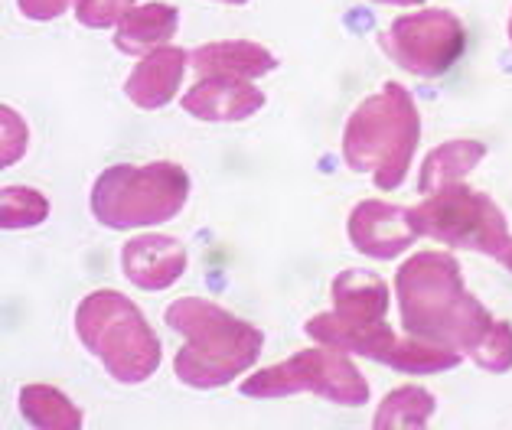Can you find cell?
Here are the masks:
<instances>
[{"instance_id":"obj_1","label":"cell","mask_w":512,"mask_h":430,"mask_svg":"<svg viewBox=\"0 0 512 430\" xmlns=\"http://www.w3.org/2000/svg\"><path fill=\"white\" fill-rule=\"evenodd\" d=\"M395 294L408 336L457 349L470 362L480 359L499 323L464 287V271L444 251H418L402 261L395 274Z\"/></svg>"},{"instance_id":"obj_2","label":"cell","mask_w":512,"mask_h":430,"mask_svg":"<svg viewBox=\"0 0 512 430\" xmlns=\"http://www.w3.org/2000/svg\"><path fill=\"white\" fill-rule=\"evenodd\" d=\"M164 320L186 343L173 356V375L186 388H222L245 375L261 356L265 336L258 326L203 297L173 300Z\"/></svg>"},{"instance_id":"obj_3","label":"cell","mask_w":512,"mask_h":430,"mask_svg":"<svg viewBox=\"0 0 512 430\" xmlns=\"http://www.w3.org/2000/svg\"><path fill=\"white\" fill-rule=\"evenodd\" d=\"M421 141V115L402 82H385L362 98L343 128V163L369 173L379 189L402 186Z\"/></svg>"},{"instance_id":"obj_4","label":"cell","mask_w":512,"mask_h":430,"mask_svg":"<svg viewBox=\"0 0 512 430\" xmlns=\"http://www.w3.org/2000/svg\"><path fill=\"white\" fill-rule=\"evenodd\" d=\"M76 336L105 372L121 385L147 382L164 359L160 339L131 297L118 290H95L76 307Z\"/></svg>"},{"instance_id":"obj_5","label":"cell","mask_w":512,"mask_h":430,"mask_svg":"<svg viewBox=\"0 0 512 430\" xmlns=\"http://www.w3.org/2000/svg\"><path fill=\"white\" fill-rule=\"evenodd\" d=\"M190 199V176L180 163H115L98 173L89 206L98 225L115 232L147 229L177 219Z\"/></svg>"},{"instance_id":"obj_6","label":"cell","mask_w":512,"mask_h":430,"mask_svg":"<svg viewBox=\"0 0 512 430\" xmlns=\"http://www.w3.org/2000/svg\"><path fill=\"white\" fill-rule=\"evenodd\" d=\"M297 391H314L340 408H362L369 401V382L340 346H314L294 352L271 369H261L242 382L245 398H287Z\"/></svg>"},{"instance_id":"obj_7","label":"cell","mask_w":512,"mask_h":430,"mask_svg":"<svg viewBox=\"0 0 512 430\" xmlns=\"http://www.w3.org/2000/svg\"><path fill=\"white\" fill-rule=\"evenodd\" d=\"M411 219H415L421 235H431L460 251H483L496 261L503 258L506 245L512 242L503 209L486 193H477L464 183L431 193L428 202L411 209Z\"/></svg>"},{"instance_id":"obj_8","label":"cell","mask_w":512,"mask_h":430,"mask_svg":"<svg viewBox=\"0 0 512 430\" xmlns=\"http://www.w3.org/2000/svg\"><path fill=\"white\" fill-rule=\"evenodd\" d=\"M307 336L317 339L323 346H340L346 352H359L366 359H376L382 365H389L395 372L408 375H437L460 365V352L428 343V339L408 336L398 339L395 330L385 320L369 323V326H346L336 320L333 313H317L314 320H307Z\"/></svg>"},{"instance_id":"obj_9","label":"cell","mask_w":512,"mask_h":430,"mask_svg":"<svg viewBox=\"0 0 512 430\" xmlns=\"http://www.w3.org/2000/svg\"><path fill=\"white\" fill-rule=\"evenodd\" d=\"M379 43L395 66H402L411 75H421V79H437L464 53L467 33L451 10L428 7L392 20L389 30L379 36Z\"/></svg>"},{"instance_id":"obj_10","label":"cell","mask_w":512,"mask_h":430,"mask_svg":"<svg viewBox=\"0 0 512 430\" xmlns=\"http://www.w3.org/2000/svg\"><path fill=\"white\" fill-rule=\"evenodd\" d=\"M346 235L359 255L376 258V261H395L402 251H408L421 238L415 219H411V209L392 206V202H379V199H362L359 206L349 212Z\"/></svg>"},{"instance_id":"obj_11","label":"cell","mask_w":512,"mask_h":430,"mask_svg":"<svg viewBox=\"0 0 512 430\" xmlns=\"http://www.w3.org/2000/svg\"><path fill=\"white\" fill-rule=\"evenodd\" d=\"M186 245L173 235H134L121 248V271L141 290H167L186 271Z\"/></svg>"},{"instance_id":"obj_12","label":"cell","mask_w":512,"mask_h":430,"mask_svg":"<svg viewBox=\"0 0 512 430\" xmlns=\"http://www.w3.org/2000/svg\"><path fill=\"white\" fill-rule=\"evenodd\" d=\"M261 108H265V92L255 82L232 75H203L183 95V111L199 121H248Z\"/></svg>"},{"instance_id":"obj_13","label":"cell","mask_w":512,"mask_h":430,"mask_svg":"<svg viewBox=\"0 0 512 430\" xmlns=\"http://www.w3.org/2000/svg\"><path fill=\"white\" fill-rule=\"evenodd\" d=\"M190 66V53L180 46H160L154 53L141 56V62L131 69L128 82H124V95H128L137 108L157 111L180 92L183 72Z\"/></svg>"},{"instance_id":"obj_14","label":"cell","mask_w":512,"mask_h":430,"mask_svg":"<svg viewBox=\"0 0 512 430\" xmlns=\"http://www.w3.org/2000/svg\"><path fill=\"white\" fill-rule=\"evenodd\" d=\"M389 313V287L379 274L349 268L333 277V316L346 326H369Z\"/></svg>"},{"instance_id":"obj_15","label":"cell","mask_w":512,"mask_h":430,"mask_svg":"<svg viewBox=\"0 0 512 430\" xmlns=\"http://www.w3.org/2000/svg\"><path fill=\"white\" fill-rule=\"evenodd\" d=\"M190 66L199 75H232V79L255 82L261 75L278 69V56L252 40H222L193 49Z\"/></svg>"},{"instance_id":"obj_16","label":"cell","mask_w":512,"mask_h":430,"mask_svg":"<svg viewBox=\"0 0 512 430\" xmlns=\"http://www.w3.org/2000/svg\"><path fill=\"white\" fill-rule=\"evenodd\" d=\"M180 30V10L170 4H141L131 7L115 27V46L128 56H147L170 40Z\"/></svg>"},{"instance_id":"obj_17","label":"cell","mask_w":512,"mask_h":430,"mask_svg":"<svg viewBox=\"0 0 512 430\" xmlns=\"http://www.w3.org/2000/svg\"><path fill=\"white\" fill-rule=\"evenodd\" d=\"M483 157H486V147L480 141H470V137H460V141H447L441 147H434L421 163L418 193L431 196V193H441V189L460 183L470 170L480 167Z\"/></svg>"},{"instance_id":"obj_18","label":"cell","mask_w":512,"mask_h":430,"mask_svg":"<svg viewBox=\"0 0 512 430\" xmlns=\"http://www.w3.org/2000/svg\"><path fill=\"white\" fill-rule=\"evenodd\" d=\"M17 408H20L23 421H27L30 427L79 430L85 424L82 411L53 385H40V382H36V385H23L20 398H17Z\"/></svg>"},{"instance_id":"obj_19","label":"cell","mask_w":512,"mask_h":430,"mask_svg":"<svg viewBox=\"0 0 512 430\" xmlns=\"http://www.w3.org/2000/svg\"><path fill=\"white\" fill-rule=\"evenodd\" d=\"M437 411V401L431 391H424L418 385H405L395 388L382 398L372 417V427L376 430H415V427H428L431 417Z\"/></svg>"},{"instance_id":"obj_20","label":"cell","mask_w":512,"mask_h":430,"mask_svg":"<svg viewBox=\"0 0 512 430\" xmlns=\"http://www.w3.org/2000/svg\"><path fill=\"white\" fill-rule=\"evenodd\" d=\"M49 219V199L30 186H4L0 193V225L4 232L33 229Z\"/></svg>"},{"instance_id":"obj_21","label":"cell","mask_w":512,"mask_h":430,"mask_svg":"<svg viewBox=\"0 0 512 430\" xmlns=\"http://www.w3.org/2000/svg\"><path fill=\"white\" fill-rule=\"evenodd\" d=\"M30 144V128L27 121L20 118V111L10 105H0V167H14L20 157L27 154Z\"/></svg>"},{"instance_id":"obj_22","label":"cell","mask_w":512,"mask_h":430,"mask_svg":"<svg viewBox=\"0 0 512 430\" xmlns=\"http://www.w3.org/2000/svg\"><path fill=\"white\" fill-rule=\"evenodd\" d=\"M137 0H76V20L89 30H111Z\"/></svg>"},{"instance_id":"obj_23","label":"cell","mask_w":512,"mask_h":430,"mask_svg":"<svg viewBox=\"0 0 512 430\" xmlns=\"http://www.w3.org/2000/svg\"><path fill=\"white\" fill-rule=\"evenodd\" d=\"M69 7H76V0H17V10L27 20L36 23H46V20H56L66 14Z\"/></svg>"},{"instance_id":"obj_24","label":"cell","mask_w":512,"mask_h":430,"mask_svg":"<svg viewBox=\"0 0 512 430\" xmlns=\"http://www.w3.org/2000/svg\"><path fill=\"white\" fill-rule=\"evenodd\" d=\"M376 4H389V7H418L424 0H376Z\"/></svg>"},{"instance_id":"obj_25","label":"cell","mask_w":512,"mask_h":430,"mask_svg":"<svg viewBox=\"0 0 512 430\" xmlns=\"http://www.w3.org/2000/svg\"><path fill=\"white\" fill-rule=\"evenodd\" d=\"M499 264H503V268H509V271H512V242L506 245V251H503V258H499Z\"/></svg>"},{"instance_id":"obj_26","label":"cell","mask_w":512,"mask_h":430,"mask_svg":"<svg viewBox=\"0 0 512 430\" xmlns=\"http://www.w3.org/2000/svg\"><path fill=\"white\" fill-rule=\"evenodd\" d=\"M216 4H229V7H245L248 0H216Z\"/></svg>"},{"instance_id":"obj_27","label":"cell","mask_w":512,"mask_h":430,"mask_svg":"<svg viewBox=\"0 0 512 430\" xmlns=\"http://www.w3.org/2000/svg\"><path fill=\"white\" fill-rule=\"evenodd\" d=\"M506 33H509V43H512V14H509V23H506Z\"/></svg>"}]
</instances>
